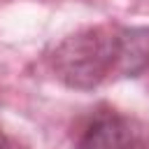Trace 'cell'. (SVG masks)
I'll list each match as a JSON object with an SVG mask.
<instances>
[{
  "label": "cell",
  "instance_id": "6da1fadb",
  "mask_svg": "<svg viewBox=\"0 0 149 149\" xmlns=\"http://www.w3.org/2000/svg\"><path fill=\"white\" fill-rule=\"evenodd\" d=\"M51 68L65 86L79 91L123 77V28L95 26L65 37L51 54Z\"/></svg>",
  "mask_w": 149,
  "mask_h": 149
},
{
  "label": "cell",
  "instance_id": "7a4b0ae2",
  "mask_svg": "<svg viewBox=\"0 0 149 149\" xmlns=\"http://www.w3.org/2000/svg\"><path fill=\"white\" fill-rule=\"evenodd\" d=\"M77 149H147V130L116 109H98L81 128Z\"/></svg>",
  "mask_w": 149,
  "mask_h": 149
},
{
  "label": "cell",
  "instance_id": "3957f363",
  "mask_svg": "<svg viewBox=\"0 0 149 149\" xmlns=\"http://www.w3.org/2000/svg\"><path fill=\"white\" fill-rule=\"evenodd\" d=\"M149 68V28H123V77H140Z\"/></svg>",
  "mask_w": 149,
  "mask_h": 149
},
{
  "label": "cell",
  "instance_id": "277c9868",
  "mask_svg": "<svg viewBox=\"0 0 149 149\" xmlns=\"http://www.w3.org/2000/svg\"><path fill=\"white\" fill-rule=\"evenodd\" d=\"M0 149H28L23 142H19L16 137H9L7 133L0 130Z\"/></svg>",
  "mask_w": 149,
  "mask_h": 149
}]
</instances>
